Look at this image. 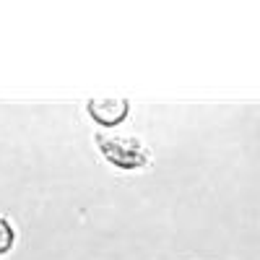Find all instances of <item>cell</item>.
Instances as JSON below:
<instances>
[{
    "instance_id": "cell-1",
    "label": "cell",
    "mask_w": 260,
    "mask_h": 260,
    "mask_svg": "<svg viewBox=\"0 0 260 260\" xmlns=\"http://www.w3.org/2000/svg\"><path fill=\"white\" fill-rule=\"evenodd\" d=\"M96 143H99V148H102V154L110 159L115 167H120V169H136V167H143V164L148 161L146 148H143L136 138L99 133V136H96Z\"/></svg>"
},
{
    "instance_id": "cell-2",
    "label": "cell",
    "mask_w": 260,
    "mask_h": 260,
    "mask_svg": "<svg viewBox=\"0 0 260 260\" xmlns=\"http://www.w3.org/2000/svg\"><path fill=\"white\" fill-rule=\"evenodd\" d=\"M127 102L125 99H91L89 102V115L99 125H117L127 117Z\"/></svg>"
},
{
    "instance_id": "cell-3",
    "label": "cell",
    "mask_w": 260,
    "mask_h": 260,
    "mask_svg": "<svg viewBox=\"0 0 260 260\" xmlns=\"http://www.w3.org/2000/svg\"><path fill=\"white\" fill-rule=\"evenodd\" d=\"M13 247V229L6 219H0V255Z\"/></svg>"
}]
</instances>
